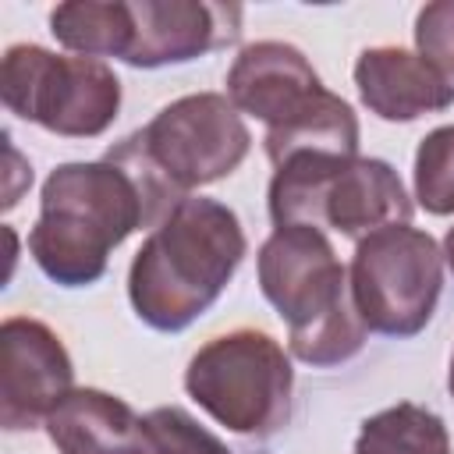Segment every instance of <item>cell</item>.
<instances>
[{
  "mask_svg": "<svg viewBox=\"0 0 454 454\" xmlns=\"http://www.w3.org/2000/svg\"><path fill=\"white\" fill-rule=\"evenodd\" d=\"M447 387H450V397H454V355H450V376H447Z\"/></svg>",
  "mask_w": 454,
  "mask_h": 454,
  "instance_id": "19",
  "label": "cell"
},
{
  "mask_svg": "<svg viewBox=\"0 0 454 454\" xmlns=\"http://www.w3.org/2000/svg\"><path fill=\"white\" fill-rule=\"evenodd\" d=\"M184 390L231 433L273 436L291 419L294 369L280 340L241 326L206 340L192 355Z\"/></svg>",
  "mask_w": 454,
  "mask_h": 454,
  "instance_id": "5",
  "label": "cell"
},
{
  "mask_svg": "<svg viewBox=\"0 0 454 454\" xmlns=\"http://www.w3.org/2000/svg\"><path fill=\"white\" fill-rule=\"evenodd\" d=\"M443 259H447V266H450V273H454V227L443 234Z\"/></svg>",
  "mask_w": 454,
  "mask_h": 454,
  "instance_id": "18",
  "label": "cell"
},
{
  "mask_svg": "<svg viewBox=\"0 0 454 454\" xmlns=\"http://www.w3.org/2000/svg\"><path fill=\"white\" fill-rule=\"evenodd\" d=\"M259 287L287 323V348L298 362L326 369L362 351L369 330L351 301L348 270L319 227H273L259 248Z\"/></svg>",
  "mask_w": 454,
  "mask_h": 454,
  "instance_id": "3",
  "label": "cell"
},
{
  "mask_svg": "<svg viewBox=\"0 0 454 454\" xmlns=\"http://www.w3.org/2000/svg\"><path fill=\"white\" fill-rule=\"evenodd\" d=\"M355 454H450V433L436 411L401 401L362 422Z\"/></svg>",
  "mask_w": 454,
  "mask_h": 454,
  "instance_id": "14",
  "label": "cell"
},
{
  "mask_svg": "<svg viewBox=\"0 0 454 454\" xmlns=\"http://www.w3.org/2000/svg\"><path fill=\"white\" fill-rule=\"evenodd\" d=\"M170 209L153 188L114 160L60 163L39 195L28 231L35 266L60 287H89L106 273L110 252L142 227H160Z\"/></svg>",
  "mask_w": 454,
  "mask_h": 454,
  "instance_id": "1",
  "label": "cell"
},
{
  "mask_svg": "<svg viewBox=\"0 0 454 454\" xmlns=\"http://www.w3.org/2000/svg\"><path fill=\"white\" fill-rule=\"evenodd\" d=\"M415 46L443 78L454 82V0L426 4L415 18Z\"/></svg>",
  "mask_w": 454,
  "mask_h": 454,
  "instance_id": "17",
  "label": "cell"
},
{
  "mask_svg": "<svg viewBox=\"0 0 454 454\" xmlns=\"http://www.w3.org/2000/svg\"><path fill=\"white\" fill-rule=\"evenodd\" d=\"M149 454H231V447L199 426L184 408H153L142 415Z\"/></svg>",
  "mask_w": 454,
  "mask_h": 454,
  "instance_id": "16",
  "label": "cell"
},
{
  "mask_svg": "<svg viewBox=\"0 0 454 454\" xmlns=\"http://www.w3.org/2000/svg\"><path fill=\"white\" fill-rule=\"evenodd\" d=\"M358 99L383 121H415L454 106V82L404 46H369L355 60Z\"/></svg>",
  "mask_w": 454,
  "mask_h": 454,
  "instance_id": "12",
  "label": "cell"
},
{
  "mask_svg": "<svg viewBox=\"0 0 454 454\" xmlns=\"http://www.w3.org/2000/svg\"><path fill=\"white\" fill-rule=\"evenodd\" d=\"M46 433L60 454H149L131 404L96 387H74L50 411Z\"/></svg>",
  "mask_w": 454,
  "mask_h": 454,
  "instance_id": "13",
  "label": "cell"
},
{
  "mask_svg": "<svg viewBox=\"0 0 454 454\" xmlns=\"http://www.w3.org/2000/svg\"><path fill=\"white\" fill-rule=\"evenodd\" d=\"M0 426L18 433L50 419V411L74 390V365L64 340L39 319L7 316L0 326Z\"/></svg>",
  "mask_w": 454,
  "mask_h": 454,
  "instance_id": "10",
  "label": "cell"
},
{
  "mask_svg": "<svg viewBox=\"0 0 454 454\" xmlns=\"http://www.w3.org/2000/svg\"><path fill=\"white\" fill-rule=\"evenodd\" d=\"M348 284L365 330L383 337H415L436 312L443 252L429 231L390 223L358 238Z\"/></svg>",
  "mask_w": 454,
  "mask_h": 454,
  "instance_id": "8",
  "label": "cell"
},
{
  "mask_svg": "<svg viewBox=\"0 0 454 454\" xmlns=\"http://www.w3.org/2000/svg\"><path fill=\"white\" fill-rule=\"evenodd\" d=\"M411 209L397 170L376 156H298L273 167V227L312 223L365 238L390 223H411Z\"/></svg>",
  "mask_w": 454,
  "mask_h": 454,
  "instance_id": "4",
  "label": "cell"
},
{
  "mask_svg": "<svg viewBox=\"0 0 454 454\" xmlns=\"http://www.w3.org/2000/svg\"><path fill=\"white\" fill-rule=\"evenodd\" d=\"M121 145L181 202L192 188L234 174L252 149V135L223 92H192L167 103L145 128L121 138Z\"/></svg>",
  "mask_w": 454,
  "mask_h": 454,
  "instance_id": "6",
  "label": "cell"
},
{
  "mask_svg": "<svg viewBox=\"0 0 454 454\" xmlns=\"http://www.w3.org/2000/svg\"><path fill=\"white\" fill-rule=\"evenodd\" d=\"M245 248L248 241L231 206L206 195L181 199L131 259L128 298L135 316L160 333L192 326L223 294Z\"/></svg>",
  "mask_w": 454,
  "mask_h": 454,
  "instance_id": "2",
  "label": "cell"
},
{
  "mask_svg": "<svg viewBox=\"0 0 454 454\" xmlns=\"http://www.w3.org/2000/svg\"><path fill=\"white\" fill-rule=\"evenodd\" d=\"M114 25L117 60L167 67L231 46L241 35V7L209 0H114Z\"/></svg>",
  "mask_w": 454,
  "mask_h": 454,
  "instance_id": "9",
  "label": "cell"
},
{
  "mask_svg": "<svg viewBox=\"0 0 454 454\" xmlns=\"http://www.w3.org/2000/svg\"><path fill=\"white\" fill-rule=\"evenodd\" d=\"M0 96L28 124L64 138H96L121 110V78L103 60L14 43L0 64Z\"/></svg>",
  "mask_w": 454,
  "mask_h": 454,
  "instance_id": "7",
  "label": "cell"
},
{
  "mask_svg": "<svg viewBox=\"0 0 454 454\" xmlns=\"http://www.w3.org/2000/svg\"><path fill=\"white\" fill-rule=\"evenodd\" d=\"M415 199L426 213H454V124L433 128L415 149Z\"/></svg>",
  "mask_w": 454,
  "mask_h": 454,
  "instance_id": "15",
  "label": "cell"
},
{
  "mask_svg": "<svg viewBox=\"0 0 454 454\" xmlns=\"http://www.w3.org/2000/svg\"><path fill=\"white\" fill-rule=\"evenodd\" d=\"M330 89L319 82L305 53L291 43L262 39L245 46L227 71V99L259 117L266 128H284L309 110H316Z\"/></svg>",
  "mask_w": 454,
  "mask_h": 454,
  "instance_id": "11",
  "label": "cell"
}]
</instances>
